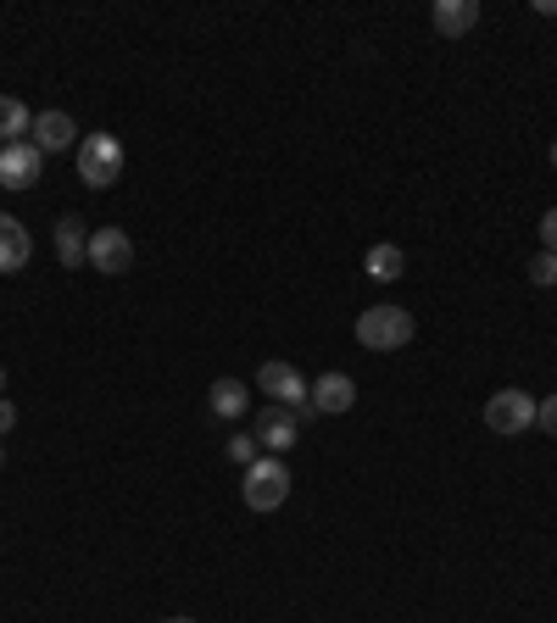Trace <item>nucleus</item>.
<instances>
[{
	"label": "nucleus",
	"instance_id": "nucleus-1",
	"mask_svg": "<svg viewBox=\"0 0 557 623\" xmlns=\"http://www.w3.org/2000/svg\"><path fill=\"white\" fill-rule=\"evenodd\" d=\"M412 334H418V323L407 307H368L357 318V345H368V351H401V345H412Z\"/></svg>",
	"mask_w": 557,
	"mask_h": 623
},
{
	"label": "nucleus",
	"instance_id": "nucleus-2",
	"mask_svg": "<svg viewBox=\"0 0 557 623\" xmlns=\"http://www.w3.org/2000/svg\"><path fill=\"white\" fill-rule=\"evenodd\" d=\"M79 179L90 190H112L123 179V140L118 134H84L79 140Z\"/></svg>",
	"mask_w": 557,
	"mask_h": 623
},
{
	"label": "nucleus",
	"instance_id": "nucleus-3",
	"mask_svg": "<svg viewBox=\"0 0 557 623\" xmlns=\"http://www.w3.org/2000/svg\"><path fill=\"white\" fill-rule=\"evenodd\" d=\"M246 506L251 512H279L285 506V495H290V468H285V456H257L251 468H246Z\"/></svg>",
	"mask_w": 557,
	"mask_h": 623
},
{
	"label": "nucleus",
	"instance_id": "nucleus-4",
	"mask_svg": "<svg viewBox=\"0 0 557 623\" xmlns=\"http://www.w3.org/2000/svg\"><path fill=\"white\" fill-rule=\"evenodd\" d=\"M535 395L529 390H518V384H507V390H496L490 401H485V429H496V434H524V429H535Z\"/></svg>",
	"mask_w": 557,
	"mask_h": 623
},
{
	"label": "nucleus",
	"instance_id": "nucleus-5",
	"mask_svg": "<svg viewBox=\"0 0 557 623\" xmlns=\"http://www.w3.org/2000/svg\"><path fill=\"white\" fill-rule=\"evenodd\" d=\"M257 390H262L273 406H290V412H296V406H307V390H312V384L301 379V368H290V362L273 356V362L257 368Z\"/></svg>",
	"mask_w": 557,
	"mask_h": 623
},
{
	"label": "nucleus",
	"instance_id": "nucleus-6",
	"mask_svg": "<svg viewBox=\"0 0 557 623\" xmlns=\"http://www.w3.org/2000/svg\"><path fill=\"white\" fill-rule=\"evenodd\" d=\"M251 440L262 445V456H285V451L301 440V423H296L290 406H273V401H268V406L257 412V423H251Z\"/></svg>",
	"mask_w": 557,
	"mask_h": 623
},
{
	"label": "nucleus",
	"instance_id": "nucleus-7",
	"mask_svg": "<svg viewBox=\"0 0 557 623\" xmlns=\"http://www.w3.org/2000/svg\"><path fill=\"white\" fill-rule=\"evenodd\" d=\"M40 168H46V157L34 151V140L0 145V184H7V190H34L40 184Z\"/></svg>",
	"mask_w": 557,
	"mask_h": 623
},
{
	"label": "nucleus",
	"instance_id": "nucleus-8",
	"mask_svg": "<svg viewBox=\"0 0 557 623\" xmlns=\"http://www.w3.org/2000/svg\"><path fill=\"white\" fill-rule=\"evenodd\" d=\"M90 268L101 273H129L135 268V240L123 229H96L90 234Z\"/></svg>",
	"mask_w": 557,
	"mask_h": 623
},
{
	"label": "nucleus",
	"instance_id": "nucleus-9",
	"mask_svg": "<svg viewBox=\"0 0 557 623\" xmlns=\"http://www.w3.org/2000/svg\"><path fill=\"white\" fill-rule=\"evenodd\" d=\"M307 401H312L324 418H340V412L357 406V379H351V373H324V379H312Z\"/></svg>",
	"mask_w": 557,
	"mask_h": 623
},
{
	"label": "nucleus",
	"instance_id": "nucleus-10",
	"mask_svg": "<svg viewBox=\"0 0 557 623\" xmlns=\"http://www.w3.org/2000/svg\"><path fill=\"white\" fill-rule=\"evenodd\" d=\"M29 134H34V151H40V157H51V151H68V145L79 151V123H73L68 112H40Z\"/></svg>",
	"mask_w": 557,
	"mask_h": 623
},
{
	"label": "nucleus",
	"instance_id": "nucleus-11",
	"mask_svg": "<svg viewBox=\"0 0 557 623\" xmlns=\"http://www.w3.org/2000/svg\"><path fill=\"white\" fill-rule=\"evenodd\" d=\"M29 257H34L29 229H23L18 218L0 212V273H23V268H29Z\"/></svg>",
	"mask_w": 557,
	"mask_h": 623
},
{
	"label": "nucleus",
	"instance_id": "nucleus-12",
	"mask_svg": "<svg viewBox=\"0 0 557 623\" xmlns=\"http://www.w3.org/2000/svg\"><path fill=\"white\" fill-rule=\"evenodd\" d=\"M429 23H435V34H446V40H462V34L479 23V0H435Z\"/></svg>",
	"mask_w": 557,
	"mask_h": 623
},
{
	"label": "nucleus",
	"instance_id": "nucleus-13",
	"mask_svg": "<svg viewBox=\"0 0 557 623\" xmlns=\"http://www.w3.org/2000/svg\"><path fill=\"white\" fill-rule=\"evenodd\" d=\"M57 262L62 268H90V229H84V218H62L57 223Z\"/></svg>",
	"mask_w": 557,
	"mask_h": 623
},
{
	"label": "nucleus",
	"instance_id": "nucleus-14",
	"mask_svg": "<svg viewBox=\"0 0 557 623\" xmlns=\"http://www.w3.org/2000/svg\"><path fill=\"white\" fill-rule=\"evenodd\" d=\"M362 268H368V279H379V284H396V279L407 273V251H401V245H368Z\"/></svg>",
	"mask_w": 557,
	"mask_h": 623
},
{
	"label": "nucleus",
	"instance_id": "nucleus-15",
	"mask_svg": "<svg viewBox=\"0 0 557 623\" xmlns=\"http://www.w3.org/2000/svg\"><path fill=\"white\" fill-rule=\"evenodd\" d=\"M207 406H212V418H240V412L251 406V390H246L240 379H218V384L207 390Z\"/></svg>",
	"mask_w": 557,
	"mask_h": 623
},
{
	"label": "nucleus",
	"instance_id": "nucleus-16",
	"mask_svg": "<svg viewBox=\"0 0 557 623\" xmlns=\"http://www.w3.org/2000/svg\"><path fill=\"white\" fill-rule=\"evenodd\" d=\"M29 129H34V112L18 96H0V145H18Z\"/></svg>",
	"mask_w": 557,
	"mask_h": 623
},
{
	"label": "nucleus",
	"instance_id": "nucleus-17",
	"mask_svg": "<svg viewBox=\"0 0 557 623\" xmlns=\"http://www.w3.org/2000/svg\"><path fill=\"white\" fill-rule=\"evenodd\" d=\"M257 456H262V445H257L251 434H235V440H229V462H235L240 473H246V468H251Z\"/></svg>",
	"mask_w": 557,
	"mask_h": 623
},
{
	"label": "nucleus",
	"instance_id": "nucleus-18",
	"mask_svg": "<svg viewBox=\"0 0 557 623\" xmlns=\"http://www.w3.org/2000/svg\"><path fill=\"white\" fill-rule=\"evenodd\" d=\"M529 284H540V290L557 284V251H540V257L529 262Z\"/></svg>",
	"mask_w": 557,
	"mask_h": 623
},
{
	"label": "nucleus",
	"instance_id": "nucleus-19",
	"mask_svg": "<svg viewBox=\"0 0 557 623\" xmlns=\"http://www.w3.org/2000/svg\"><path fill=\"white\" fill-rule=\"evenodd\" d=\"M535 229H540V251H557V207H546V218Z\"/></svg>",
	"mask_w": 557,
	"mask_h": 623
},
{
	"label": "nucleus",
	"instance_id": "nucleus-20",
	"mask_svg": "<svg viewBox=\"0 0 557 623\" xmlns=\"http://www.w3.org/2000/svg\"><path fill=\"white\" fill-rule=\"evenodd\" d=\"M535 423H540L546 434H557V395H546V401L535 406Z\"/></svg>",
	"mask_w": 557,
	"mask_h": 623
},
{
	"label": "nucleus",
	"instance_id": "nucleus-21",
	"mask_svg": "<svg viewBox=\"0 0 557 623\" xmlns=\"http://www.w3.org/2000/svg\"><path fill=\"white\" fill-rule=\"evenodd\" d=\"M12 429H18V406L0 395V434H12Z\"/></svg>",
	"mask_w": 557,
	"mask_h": 623
},
{
	"label": "nucleus",
	"instance_id": "nucleus-22",
	"mask_svg": "<svg viewBox=\"0 0 557 623\" xmlns=\"http://www.w3.org/2000/svg\"><path fill=\"white\" fill-rule=\"evenodd\" d=\"M0 395H7V368H0Z\"/></svg>",
	"mask_w": 557,
	"mask_h": 623
},
{
	"label": "nucleus",
	"instance_id": "nucleus-23",
	"mask_svg": "<svg viewBox=\"0 0 557 623\" xmlns=\"http://www.w3.org/2000/svg\"><path fill=\"white\" fill-rule=\"evenodd\" d=\"M546 157H551V168H557V140H551V151H546Z\"/></svg>",
	"mask_w": 557,
	"mask_h": 623
},
{
	"label": "nucleus",
	"instance_id": "nucleus-24",
	"mask_svg": "<svg viewBox=\"0 0 557 623\" xmlns=\"http://www.w3.org/2000/svg\"><path fill=\"white\" fill-rule=\"evenodd\" d=\"M162 623H196V617H162Z\"/></svg>",
	"mask_w": 557,
	"mask_h": 623
},
{
	"label": "nucleus",
	"instance_id": "nucleus-25",
	"mask_svg": "<svg viewBox=\"0 0 557 623\" xmlns=\"http://www.w3.org/2000/svg\"><path fill=\"white\" fill-rule=\"evenodd\" d=\"M0 462H7V445H0Z\"/></svg>",
	"mask_w": 557,
	"mask_h": 623
}]
</instances>
